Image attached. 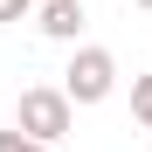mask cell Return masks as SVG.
<instances>
[{
  "mask_svg": "<svg viewBox=\"0 0 152 152\" xmlns=\"http://www.w3.org/2000/svg\"><path fill=\"white\" fill-rule=\"evenodd\" d=\"M69 124H76V104L62 97V83L21 90V104H14V132H21V138H35V145L56 152V138H69Z\"/></svg>",
  "mask_w": 152,
  "mask_h": 152,
  "instance_id": "1",
  "label": "cell"
},
{
  "mask_svg": "<svg viewBox=\"0 0 152 152\" xmlns=\"http://www.w3.org/2000/svg\"><path fill=\"white\" fill-rule=\"evenodd\" d=\"M118 90V56H111V48H76V56H69V69H62V97H69V104H104V97Z\"/></svg>",
  "mask_w": 152,
  "mask_h": 152,
  "instance_id": "2",
  "label": "cell"
},
{
  "mask_svg": "<svg viewBox=\"0 0 152 152\" xmlns=\"http://www.w3.org/2000/svg\"><path fill=\"white\" fill-rule=\"evenodd\" d=\"M35 28L48 42H76L83 35V0H35Z\"/></svg>",
  "mask_w": 152,
  "mask_h": 152,
  "instance_id": "3",
  "label": "cell"
},
{
  "mask_svg": "<svg viewBox=\"0 0 152 152\" xmlns=\"http://www.w3.org/2000/svg\"><path fill=\"white\" fill-rule=\"evenodd\" d=\"M132 118L152 132V76H132Z\"/></svg>",
  "mask_w": 152,
  "mask_h": 152,
  "instance_id": "4",
  "label": "cell"
},
{
  "mask_svg": "<svg viewBox=\"0 0 152 152\" xmlns=\"http://www.w3.org/2000/svg\"><path fill=\"white\" fill-rule=\"evenodd\" d=\"M0 152H48V145H35V138H21L14 124H7V132H0Z\"/></svg>",
  "mask_w": 152,
  "mask_h": 152,
  "instance_id": "5",
  "label": "cell"
},
{
  "mask_svg": "<svg viewBox=\"0 0 152 152\" xmlns=\"http://www.w3.org/2000/svg\"><path fill=\"white\" fill-rule=\"evenodd\" d=\"M35 14V0H0V21H28Z\"/></svg>",
  "mask_w": 152,
  "mask_h": 152,
  "instance_id": "6",
  "label": "cell"
},
{
  "mask_svg": "<svg viewBox=\"0 0 152 152\" xmlns=\"http://www.w3.org/2000/svg\"><path fill=\"white\" fill-rule=\"evenodd\" d=\"M132 7H145V14H152V0H132Z\"/></svg>",
  "mask_w": 152,
  "mask_h": 152,
  "instance_id": "7",
  "label": "cell"
}]
</instances>
